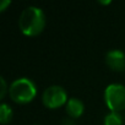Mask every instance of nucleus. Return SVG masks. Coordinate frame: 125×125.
Instances as JSON below:
<instances>
[{"instance_id":"1","label":"nucleus","mask_w":125,"mask_h":125,"mask_svg":"<svg viewBox=\"0 0 125 125\" xmlns=\"http://www.w3.org/2000/svg\"><path fill=\"white\" fill-rule=\"evenodd\" d=\"M19 27L26 36H37L45 27V15L38 6H27L19 17Z\"/></svg>"},{"instance_id":"7","label":"nucleus","mask_w":125,"mask_h":125,"mask_svg":"<svg viewBox=\"0 0 125 125\" xmlns=\"http://www.w3.org/2000/svg\"><path fill=\"white\" fill-rule=\"evenodd\" d=\"M12 118V109L10 108L9 104L1 103L0 104V123L3 125L8 124Z\"/></svg>"},{"instance_id":"2","label":"nucleus","mask_w":125,"mask_h":125,"mask_svg":"<svg viewBox=\"0 0 125 125\" xmlns=\"http://www.w3.org/2000/svg\"><path fill=\"white\" fill-rule=\"evenodd\" d=\"M10 98L20 104L31 102L37 94V87L34 82L28 77H20L11 82L9 87Z\"/></svg>"},{"instance_id":"9","label":"nucleus","mask_w":125,"mask_h":125,"mask_svg":"<svg viewBox=\"0 0 125 125\" xmlns=\"http://www.w3.org/2000/svg\"><path fill=\"white\" fill-rule=\"evenodd\" d=\"M0 82H1V90H0V98H4L5 97V94H6V92L9 91V88H8V85H6V81H5V79L4 77H0Z\"/></svg>"},{"instance_id":"11","label":"nucleus","mask_w":125,"mask_h":125,"mask_svg":"<svg viewBox=\"0 0 125 125\" xmlns=\"http://www.w3.org/2000/svg\"><path fill=\"white\" fill-rule=\"evenodd\" d=\"M99 4H110V0H102L99 1Z\"/></svg>"},{"instance_id":"4","label":"nucleus","mask_w":125,"mask_h":125,"mask_svg":"<svg viewBox=\"0 0 125 125\" xmlns=\"http://www.w3.org/2000/svg\"><path fill=\"white\" fill-rule=\"evenodd\" d=\"M68 99L65 88L60 85H52L47 87L42 94V102L49 109H56L62 104H66Z\"/></svg>"},{"instance_id":"6","label":"nucleus","mask_w":125,"mask_h":125,"mask_svg":"<svg viewBox=\"0 0 125 125\" xmlns=\"http://www.w3.org/2000/svg\"><path fill=\"white\" fill-rule=\"evenodd\" d=\"M83 109H85V105H83L81 99H79L76 97H71V98L68 99V102H66V113L71 118H79L83 113Z\"/></svg>"},{"instance_id":"10","label":"nucleus","mask_w":125,"mask_h":125,"mask_svg":"<svg viewBox=\"0 0 125 125\" xmlns=\"http://www.w3.org/2000/svg\"><path fill=\"white\" fill-rule=\"evenodd\" d=\"M10 3H11L10 0H3V1L0 3V11H1V12L5 11V8H6L8 5H10Z\"/></svg>"},{"instance_id":"3","label":"nucleus","mask_w":125,"mask_h":125,"mask_svg":"<svg viewBox=\"0 0 125 125\" xmlns=\"http://www.w3.org/2000/svg\"><path fill=\"white\" fill-rule=\"evenodd\" d=\"M104 102L110 112H120L125 108V86L110 83L104 90Z\"/></svg>"},{"instance_id":"8","label":"nucleus","mask_w":125,"mask_h":125,"mask_svg":"<svg viewBox=\"0 0 125 125\" xmlns=\"http://www.w3.org/2000/svg\"><path fill=\"white\" fill-rule=\"evenodd\" d=\"M104 125H123V116L118 112H110L104 116Z\"/></svg>"},{"instance_id":"5","label":"nucleus","mask_w":125,"mask_h":125,"mask_svg":"<svg viewBox=\"0 0 125 125\" xmlns=\"http://www.w3.org/2000/svg\"><path fill=\"white\" fill-rule=\"evenodd\" d=\"M105 64L113 71L125 70V53L120 49H112L105 53Z\"/></svg>"}]
</instances>
